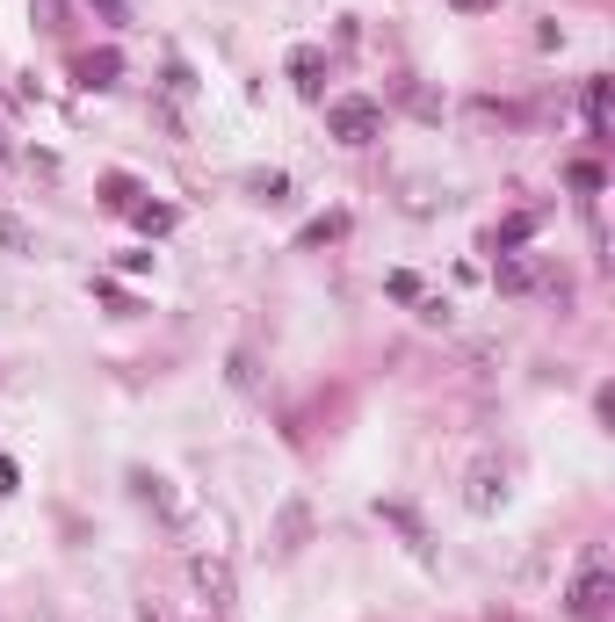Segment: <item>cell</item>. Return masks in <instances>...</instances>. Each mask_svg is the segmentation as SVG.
Listing matches in <instances>:
<instances>
[{"label":"cell","instance_id":"10","mask_svg":"<svg viewBox=\"0 0 615 622\" xmlns=\"http://www.w3.org/2000/svg\"><path fill=\"white\" fill-rule=\"evenodd\" d=\"M529 283H536L529 261H507V268H500V290H529Z\"/></svg>","mask_w":615,"mask_h":622},{"label":"cell","instance_id":"14","mask_svg":"<svg viewBox=\"0 0 615 622\" xmlns=\"http://www.w3.org/2000/svg\"><path fill=\"white\" fill-rule=\"evenodd\" d=\"M456 8H492V0H456Z\"/></svg>","mask_w":615,"mask_h":622},{"label":"cell","instance_id":"8","mask_svg":"<svg viewBox=\"0 0 615 622\" xmlns=\"http://www.w3.org/2000/svg\"><path fill=\"white\" fill-rule=\"evenodd\" d=\"M138 225H145V232H167L174 210H167V203H138Z\"/></svg>","mask_w":615,"mask_h":622},{"label":"cell","instance_id":"3","mask_svg":"<svg viewBox=\"0 0 615 622\" xmlns=\"http://www.w3.org/2000/svg\"><path fill=\"white\" fill-rule=\"evenodd\" d=\"M500 492H507L500 463H478V471H471V507H478V514H492V507H500Z\"/></svg>","mask_w":615,"mask_h":622},{"label":"cell","instance_id":"9","mask_svg":"<svg viewBox=\"0 0 615 622\" xmlns=\"http://www.w3.org/2000/svg\"><path fill=\"white\" fill-rule=\"evenodd\" d=\"M341 232H348V217H319V225L304 232V246H326V239H341Z\"/></svg>","mask_w":615,"mask_h":622},{"label":"cell","instance_id":"5","mask_svg":"<svg viewBox=\"0 0 615 622\" xmlns=\"http://www.w3.org/2000/svg\"><path fill=\"white\" fill-rule=\"evenodd\" d=\"M290 73H297V87H304V95H319V73H326V58H319V51H290Z\"/></svg>","mask_w":615,"mask_h":622},{"label":"cell","instance_id":"7","mask_svg":"<svg viewBox=\"0 0 615 622\" xmlns=\"http://www.w3.org/2000/svg\"><path fill=\"white\" fill-rule=\"evenodd\" d=\"M536 232V217H507V225L500 232H492V246H500V254H507V246H521V239H529Z\"/></svg>","mask_w":615,"mask_h":622},{"label":"cell","instance_id":"6","mask_svg":"<svg viewBox=\"0 0 615 622\" xmlns=\"http://www.w3.org/2000/svg\"><path fill=\"white\" fill-rule=\"evenodd\" d=\"M0 246H8V254H37V239H29V225H22V217H8V210H0Z\"/></svg>","mask_w":615,"mask_h":622},{"label":"cell","instance_id":"11","mask_svg":"<svg viewBox=\"0 0 615 622\" xmlns=\"http://www.w3.org/2000/svg\"><path fill=\"white\" fill-rule=\"evenodd\" d=\"M15 485H22V471H15L8 456H0V492H15Z\"/></svg>","mask_w":615,"mask_h":622},{"label":"cell","instance_id":"1","mask_svg":"<svg viewBox=\"0 0 615 622\" xmlns=\"http://www.w3.org/2000/svg\"><path fill=\"white\" fill-rule=\"evenodd\" d=\"M326 131L341 138V145H369V138L384 131V109H377V102H362V95H348V102H333V109H326Z\"/></svg>","mask_w":615,"mask_h":622},{"label":"cell","instance_id":"12","mask_svg":"<svg viewBox=\"0 0 615 622\" xmlns=\"http://www.w3.org/2000/svg\"><path fill=\"white\" fill-rule=\"evenodd\" d=\"M95 8H102L109 22H123V0H95Z\"/></svg>","mask_w":615,"mask_h":622},{"label":"cell","instance_id":"2","mask_svg":"<svg viewBox=\"0 0 615 622\" xmlns=\"http://www.w3.org/2000/svg\"><path fill=\"white\" fill-rule=\"evenodd\" d=\"M572 615H579V622H601V615H608V565H601V557L579 572V586H572Z\"/></svg>","mask_w":615,"mask_h":622},{"label":"cell","instance_id":"13","mask_svg":"<svg viewBox=\"0 0 615 622\" xmlns=\"http://www.w3.org/2000/svg\"><path fill=\"white\" fill-rule=\"evenodd\" d=\"M0 160H15V138H8V131H0Z\"/></svg>","mask_w":615,"mask_h":622},{"label":"cell","instance_id":"4","mask_svg":"<svg viewBox=\"0 0 615 622\" xmlns=\"http://www.w3.org/2000/svg\"><path fill=\"white\" fill-rule=\"evenodd\" d=\"M116 73H123V58H116V51H95V58H80V80H87V87H109Z\"/></svg>","mask_w":615,"mask_h":622}]
</instances>
